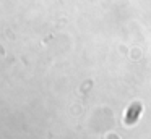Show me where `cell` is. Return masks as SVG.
<instances>
[{"label": "cell", "mask_w": 151, "mask_h": 139, "mask_svg": "<svg viewBox=\"0 0 151 139\" xmlns=\"http://www.w3.org/2000/svg\"><path fill=\"white\" fill-rule=\"evenodd\" d=\"M138 110H140V107H137V108H132V110H130V113H128V118H127L128 123H132V121H133V118H137Z\"/></svg>", "instance_id": "6da1fadb"}]
</instances>
